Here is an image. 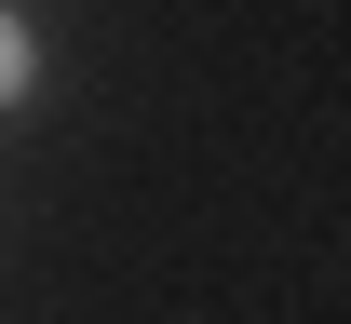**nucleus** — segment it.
Returning a JSON list of instances; mask_svg holds the SVG:
<instances>
[{"label":"nucleus","mask_w":351,"mask_h":324,"mask_svg":"<svg viewBox=\"0 0 351 324\" xmlns=\"http://www.w3.org/2000/svg\"><path fill=\"white\" fill-rule=\"evenodd\" d=\"M27 82H41V41H27V14H0V108H14Z\"/></svg>","instance_id":"obj_1"}]
</instances>
